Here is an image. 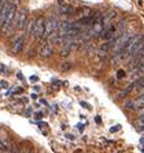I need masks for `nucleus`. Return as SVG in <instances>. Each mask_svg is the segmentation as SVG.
Segmentation results:
<instances>
[{
  "label": "nucleus",
  "instance_id": "1",
  "mask_svg": "<svg viewBox=\"0 0 144 153\" xmlns=\"http://www.w3.org/2000/svg\"><path fill=\"white\" fill-rule=\"evenodd\" d=\"M16 14H17L16 4L10 3L9 10H8V16H7L4 24H3V31H4V33L10 31V29H12V22H13V20H14V17H16Z\"/></svg>",
  "mask_w": 144,
  "mask_h": 153
},
{
  "label": "nucleus",
  "instance_id": "2",
  "mask_svg": "<svg viewBox=\"0 0 144 153\" xmlns=\"http://www.w3.org/2000/svg\"><path fill=\"white\" fill-rule=\"evenodd\" d=\"M59 26H60V24H59L57 18L51 17L50 20L45 22V30H44V34H43V36H42V38H48V36H51L52 34H53L56 30L59 29Z\"/></svg>",
  "mask_w": 144,
  "mask_h": 153
},
{
  "label": "nucleus",
  "instance_id": "3",
  "mask_svg": "<svg viewBox=\"0 0 144 153\" xmlns=\"http://www.w3.org/2000/svg\"><path fill=\"white\" fill-rule=\"evenodd\" d=\"M45 30V21L43 17H39L35 20V25H34V30H33V35L35 38H40L43 36Z\"/></svg>",
  "mask_w": 144,
  "mask_h": 153
},
{
  "label": "nucleus",
  "instance_id": "4",
  "mask_svg": "<svg viewBox=\"0 0 144 153\" xmlns=\"http://www.w3.org/2000/svg\"><path fill=\"white\" fill-rule=\"evenodd\" d=\"M26 24H27V10L22 9L17 14V27L16 29H25Z\"/></svg>",
  "mask_w": 144,
  "mask_h": 153
},
{
  "label": "nucleus",
  "instance_id": "5",
  "mask_svg": "<svg viewBox=\"0 0 144 153\" xmlns=\"http://www.w3.org/2000/svg\"><path fill=\"white\" fill-rule=\"evenodd\" d=\"M9 5H10V3H8V1H3L1 4H0V25L1 26H3V24H4L7 16H8Z\"/></svg>",
  "mask_w": 144,
  "mask_h": 153
},
{
  "label": "nucleus",
  "instance_id": "6",
  "mask_svg": "<svg viewBox=\"0 0 144 153\" xmlns=\"http://www.w3.org/2000/svg\"><path fill=\"white\" fill-rule=\"evenodd\" d=\"M52 55H53V49H52L50 44H44L39 51V56L42 59H48V57H51Z\"/></svg>",
  "mask_w": 144,
  "mask_h": 153
},
{
  "label": "nucleus",
  "instance_id": "7",
  "mask_svg": "<svg viewBox=\"0 0 144 153\" xmlns=\"http://www.w3.org/2000/svg\"><path fill=\"white\" fill-rule=\"evenodd\" d=\"M24 43H25V36H21L18 38V39H16V42H14L13 44V52L14 53H20L22 51V48H24Z\"/></svg>",
  "mask_w": 144,
  "mask_h": 153
},
{
  "label": "nucleus",
  "instance_id": "8",
  "mask_svg": "<svg viewBox=\"0 0 144 153\" xmlns=\"http://www.w3.org/2000/svg\"><path fill=\"white\" fill-rule=\"evenodd\" d=\"M132 90H134V82H132L131 85H128V86H127V87H126V88H125V90H122V91H121V92L118 94V97H120V99H123V97H126L127 95L130 94Z\"/></svg>",
  "mask_w": 144,
  "mask_h": 153
},
{
  "label": "nucleus",
  "instance_id": "9",
  "mask_svg": "<svg viewBox=\"0 0 144 153\" xmlns=\"http://www.w3.org/2000/svg\"><path fill=\"white\" fill-rule=\"evenodd\" d=\"M134 90H138V91L144 90V75L139 76V78L134 82Z\"/></svg>",
  "mask_w": 144,
  "mask_h": 153
},
{
  "label": "nucleus",
  "instance_id": "10",
  "mask_svg": "<svg viewBox=\"0 0 144 153\" xmlns=\"http://www.w3.org/2000/svg\"><path fill=\"white\" fill-rule=\"evenodd\" d=\"M144 106V94H142L140 96L136 99V100L134 101V108L135 109H140Z\"/></svg>",
  "mask_w": 144,
  "mask_h": 153
},
{
  "label": "nucleus",
  "instance_id": "11",
  "mask_svg": "<svg viewBox=\"0 0 144 153\" xmlns=\"http://www.w3.org/2000/svg\"><path fill=\"white\" fill-rule=\"evenodd\" d=\"M73 13V8L70 5H62L60 8V14H64V16H69V14Z\"/></svg>",
  "mask_w": 144,
  "mask_h": 153
},
{
  "label": "nucleus",
  "instance_id": "12",
  "mask_svg": "<svg viewBox=\"0 0 144 153\" xmlns=\"http://www.w3.org/2000/svg\"><path fill=\"white\" fill-rule=\"evenodd\" d=\"M135 127L138 130H144V116H140L135 121Z\"/></svg>",
  "mask_w": 144,
  "mask_h": 153
},
{
  "label": "nucleus",
  "instance_id": "13",
  "mask_svg": "<svg viewBox=\"0 0 144 153\" xmlns=\"http://www.w3.org/2000/svg\"><path fill=\"white\" fill-rule=\"evenodd\" d=\"M27 25V29H26V33L27 34H33V30H34V25H35V20H31L29 22V24H26Z\"/></svg>",
  "mask_w": 144,
  "mask_h": 153
},
{
  "label": "nucleus",
  "instance_id": "14",
  "mask_svg": "<svg viewBox=\"0 0 144 153\" xmlns=\"http://www.w3.org/2000/svg\"><path fill=\"white\" fill-rule=\"evenodd\" d=\"M0 149L1 151H7L8 149V141L4 140L3 137H0Z\"/></svg>",
  "mask_w": 144,
  "mask_h": 153
},
{
  "label": "nucleus",
  "instance_id": "15",
  "mask_svg": "<svg viewBox=\"0 0 144 153\" xmlns=\"http://www.w3.org/2000/svg\"><path fill=\"white\" fill-rule=\"evenodd\" d=\"M71 69V64L70 62H64L61 66H60V70L61 71H69Z\"/></svg>",
  "mask_w": 144,
  "mask_h": 153
},
{
  "label": "nucleus",
  "instance_id": "16",
  "mask_svg": "<svg viewBox=\"0 0 144 153\" xmlns=\"http://www.w3.org/2000/svg\"><path fill=\"white\" fill-rule=\"evenodd\" d=\"M107 56H108V52H104V51H99V53H97V57H99L101 61H104L107 59Z\"/></svg>",
  "mask_w": 144,
  "mask_h": 153
},
{
  "label": "nucleus",
  "instance_id": "17",
  "mask_svg": "<svg viewBox=\"0 0 144 153\" xmlns=\"http://www.w3.org/2000/svg\"><path fill=\"white\" fill-rule=\"evenodd\" d=\"M126 108H127V109H135V108H134V101L126 102Z\"/></svg>",
  "mask_w": 144,
  "mask_h": 153
},
{
  "label": "nucleus",
  "instance_id": "18",
  "mask_svg": "<svg viewBox=\"0 0 144 153\" xmlns=\"http://www.w3.org/2000/svg\"><path fill=\"white\" fill-rule=\"evenodd\" d=\"M117 76H118V78H123V76H125V71L123 70H118V73H117Z\"/></svg>",
  "mask_w": 144,
  "mask_h": 153
},
{
  "label": "nucleus",
  "instance_id": "19",
  "mask_svg": "<svg viewBox=\"0 0 144 153\" xmlns=\"http://www.w3.org/2000/svg\"><path fill=\"white\" fill-rule=\"evenodd\" d=\"M120 127H121V126H114L113 128H111V131H112V132H114V131H117V130H120Z\"/></svg>",
  "mask_w": 144,
  "mask_h": 153
},
{
  "label": "nucleus",
  "instance_id": "20",
  "mask_svg": "<svg viewBox=\"0 0 144 153\" xmlns=\"http://www.w3.org/2000/svg\"><path fill=\"white\" fill-rule=\"evenodd\" d=\"M139 114H140V116H144V106L139 109Z\"/></svg>",
  "mask_w": 144,
  "mask_h": 153
},
{
  "label": "nucleus",
  "instance_id": "21",
  "mask_svg": "<svg viewBox=\"0 0 144 153\" xmlns=\"http://www.w3.org/2000/svg\"><path fill=\"white\" fill-rule=\"evenodd\" d=\"M30 81H33V82H36V81H38V76H31V78H30Z\"/></svg>",
  "mask_w": 144,
  "mask_h": 153
},
{
  "label": "nucleus",
  "instance_id": "22",
  "mask_svg": "<svg viewBox=\"0 0 144 153\" xmlns=\"http://www.w3.org/2000/svg\"><path fill=\"white\" fill-rule=\"evenodd\" d=\"M17 78H18V79H22V78H24V76H22V73H18V74H17Z\"/></svg>",
  "mask_w": 144,
  "mask_h": 153
},
{
  "label": "nucleus",
  "instance_id": "23",
  "mask_svg": "<svg viewBox=\"0 0 144 153\" xmlns=\"http://www.w3.org/2000/svg\"><path fill=\"white\" fill-rule=\"evenodd\" d=\"M81 104L85 106V108H90V105H88V104H86V102H81Z\"/></svg>",
  "mask_w": 144,
  "mask_h": 153
},
{
  "label": "nucleus",
  "instance_id": "24",
  "mask_svg": "<svg viewBox=\"0 0 144 153\" xmlns=\"http://www.w3.org/2000/svg\"><path fill=\"white\" fill-rule=\"evenodd\" d=\"M18 1H20V0H12L13 4H18Z\"/></svg>",
  "mask_w": 144,
  "mask_h": 153
}]
</instances>
